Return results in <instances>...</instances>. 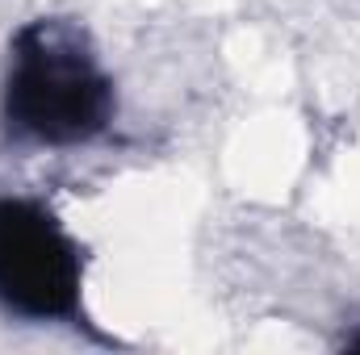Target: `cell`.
Here are the masks:
<instances>
[{"label":"cell","instance_id":"cell-1","mask_svg":"<svg viewBox=\"0 0 360 355\" xmlns=\"http://www.w3.org/2000/svg\"><path fill=\"white\" fill-rule=\"evenodd\" d=\"M113 117L117 88L76 25L38 17L13 34L0 88V126L8 142L68 151L96 142Z\"/></svg>","mask_w":360,"mask_h":355},{"label":"cell","instance_id":"cell-2","mask_svg":"<svg viewBox=\"0 0 360 355\" xmlns=\"http://www.w3.org/2000/svg\"><path fill=\"white\" fill-rule=\"evenodd\" d=\"M0 309L25 322H68L101 339L84 318V247L34 196H0Z\"/></svg>","mask_w":360,"mask_h":355}]
</instances>
